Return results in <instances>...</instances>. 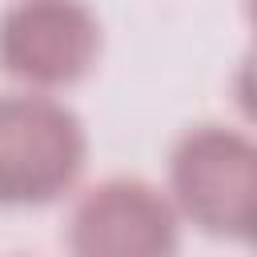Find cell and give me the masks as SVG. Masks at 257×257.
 Returning <instances> with one entry per match:
<instances>
[{"label": "cell", "instance_id": "4", "mask_svg": "<svg viewBox=\"0 0 257 257\" xmlns=\"http://www.w3.org/2000/svg\"><path fill=\"white\" fill-rule=\"evenodd\" d=\"M100 52V24L80 4H12L0 16V68L28 92L76 84Z\"/></svg>", "mask_w": 257, "mask_h": 257}, {"label": "cell", "instance_id": "3", "mask_svg": "<svg viewBox=\"0 0 257 257\" xmlns=\"http://www.w3.org/2000/svg\"><path fill=\"white\" fill-rule=\"evenodd\" d=\"M64 241L68 257H177L181 225L157 185L108 177L72 205Z\"/></svg>", "mask_w": 257, "mask_h": 257}, {"label": "cell", "instance_id": "1", "mask_svg": "<svg viewBox=\"0 0 257 257\" xmlns=\"http://www.w3.org/2000/svg\"><path fill=\"white\" fill-rule=\"evenodd\" d=\"M173 213L209 237L249 241L257 217V149L225 124H197L169 153Z\"/></svg>", "mask_w": 257, "mask_h": 257}, {"label": "cell", "instance_id": "2", "mask_svg": "<svg viewBox=\"0 0 257 257\" xmlns=\"http://www.w3.org/2000/svg\"><path fill=\"white\" fill-rule=\"evenodd\" d=\"M88 157L80 116L48 92L0 96V205H48L64 197Z\"/></svg>", "mask_w": 257, "mask_h": 257}]
</instances>
